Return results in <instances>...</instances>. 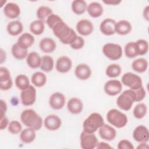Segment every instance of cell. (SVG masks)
I'll use <instances>...</instances> for the list:
<instances>
[{
	"instance_id": "11a10c76",
	"label": "cell",
	"mask_w": 149,
	"mask_h": 149,
	"mask_svg": "<svg viewBox=\"0 0 149 149\" xmlns=\"http://www.w3.org/2000/svg\"><path fill=\"white\" fill-rule=\"evenodd\" d=\"M149 146L147 144V143L146 142H142V143H140L138 146L137 147V149H147V148H148Z\"/></svg>"
},
{
	"instance_id": "d6986e66",
	"label": "cell",
	"mask_w": 149,
	"mask_h": 149,
	"mask_svg": "<svg viewBox=\"0 0 149 149\" xmlns=\"http://www.w3.org/2000/svg\"><path fill=\"white\" fill-rule=\"evenodd\" d=\"M3 13L9 19H16L20 14V9L17 3L8 2L3 8Z\"/></svg>"
},
{
	"instance_id": "ab89813d",
	"label": "cell",
	"mask_w": 149,
	"mask_h": 149,
	"mask_svg": "<svg viewBox=\"0 0 149 149\" xmlns=\"http://www.w3.org/2000/svg\"><path fill=\"white\" fill-rule=\"evenodd\" d=\"M8 129L9 133L12 134H17L22 130V126L17 120L11 121L8 126Z\"/></svg>"
},
{
	"instance_id": "836d02e7",
	"label": "cell",
	"mask_w": 149,
	"mask_h": 149,
	"mask_svg": "<svg viewBox=\"0 0 149 149\" xmlns=\"http://www.w3.org/2000/svg\"><path fill=\"white\" fill-rule=\"evenodd\" d=\"M11 52L13 56L19 60L24 59L28 55L27 49L21 48L17 43H15L12 45L11 48Z\"/></svg>"
},
{
	"instance_id": "c3c4849f",
	"label": "cell",
	"mask_w": 149,
	"mask_h": 149,
	"mask_svg": "<svg viewBox=\"0 0 149 149\" xmlns=\"http://www.w3.org/2000/svg\"><path fill=\"white\" fill-rule=\"evenodd\" d=\"M9 122L8 119L6 116H3L1 117V122H0V129L1 130L5 129L7 126H8Z\"/></svg>"
},
{
	"instance_id": "ba28073f",
	"label": "cell",
	"mask_w": 149,
	"mask_h": 149,
	"mask_svg": "<svg viewBox=\"0 0 149 149\" xmlns=\"http://www.w3.org/2000/svg\"><path fill=\"white\" fill-rule=\"evenodd\" d=\"M37 93L35 87L30 85L27 89L22 91L20 93V100L22 104L24 106H31L36 101Z\"/></svg>"
},
{
	"instance_id": "60d3db41",
	"label": "cell",
	"mask_w": 149,
	"mask_h": 149,
	"mask_svg": "<svg viewBox=\"0 0 149 149\" xmlns=\"http://www.w3.org/2000/svg\"><path fill=\"white\" fill-rule=\"evenodd\" d=\"M62 20H63L61 19V17L59 16H58V15L52 13L48 17V18L47 19L45 22H46L48 26L51 29H52L57 23H58Z\"/></svg>"
},
{
	"instance_id": "9c48e42d",
	"label": "cell",
	"mask_w": 149,
	"mask_h": 149,
	"mask_svg": "<svg viewBox=\"0 0 149 149\" xmlns=\"http://www.w3.org/2000/svg\"><path fill=\"white\" fill-rule=\"evenodd\" d=\"M104 90L107 95L115 96L121 93L122 90V84L118 80H109L105 83Z\"/></svg>"
},
{
	"instance_id": "816d5d0a",
	"label": "cell",
	"mask_w": 149,
	"mask_h": 149,
	"mask_svg": "<svg viewBox=\"0 0 149 149\" xmlns=\"http://www.w3.org/2000/svg\"><path fill=\"white\" fill-rule=\"evenodd\" d=\"M102 2L108 5H119L122 1L120 0H104Z\"/></svg>"
},
{
	"instance_id": "7bdbcfd3",
	"label": "cell",
	"mask_w": 149,
	"mask_h": 149,
	"mask_svg": "<svg viewBox=\"0 0 149 149\" xmlns=\"http://www.w3.org/2000/svg\"><path fill=\"white\" fill-rule=\"evenodd\" d=\"M12 79L10 73L8 68L1 66L0 67V82H3Z\"/></svg>"
},
{
	"instance_id": "f6af8a7d",
	"label": "cell",
	"mask_w": 149,
	"mask_h": 149,
	"mask_svg": "<svg viewBox=\"0 0 149 149\" xmlns=\"http://www.w3.org/2000/svg\"><path fill=\"white\" fill-rule=\"evenodd\" d=\"M117 148L118 149H133L134 146L130 141L123 139L119 141Z\"/></svg>"
},
{
	"instance_id": "f546056e",
	"label": "cell",
	"mask_w": 149,
	"mask_h": 149,
	"mask_svg": "<svg viewBox=\"0 0 149 149\" xmlns=\"http://www.w3.org/2000/svg\"><path fill=\"white\" fill-rule=\"evenodd\" d=\"M71 8L74 13L80 15L87 10V4L83 0H74L72 2Z\"/></svg>"
},
{
	"instance_id": "83f0119b",
	"label": "cell",
	"mask_w": 149,
	"mask_h": 149,
	"mask_svg": "<svg viewBox=\"0 0 149 149\" xmlns=\"http://www.w3.org/2000/svg\"><path fill=\"white\" fill-rule=\"evenodd\" d=\"M148 61L144 58H139L134 60L132 63V69L137 73H144L148 68Z\"/></svg>"
},
{
	"instance_id": "7a4b0ae2",
	"label": "cell",
	"mask_w": 149,
	"mask_h": 149,
	"mask_svg": "<svg viewBox=\"0 0 149 149\" xmlns=\"http://www.w3.org/2000/svg\"><path fill=\"white\" fill-rule=\"evenodd\" d=\"M104 124V119L100 113H91L83 122V131L88 133H94Z\"/></svg>"
},
{
	"instance_id": "484cf974",
	"label": "cell",
	"mask_w": 149,
	"mask_h": 149,
	"mask_svg": "<svg viewBox=\"0 0 149 149\" xmlns=\"http://www.w3.org/2000/svg\"><path fill=\"white\" fill-rule=\"evenodd\" d=\"M36 131L31 127H27L22 130L20 134V140L22 143L25 144L32 143L36 137Z\"/></svg>"
},
{
	"instance_id": "cb8c5ba5",
	"label": "cell",
	"mask_w": 149,
	"mask_h": 149,
	"mask_svg": "<svg viewBox=\"0 0 149 149\" xmlns=\"http://www.w3.org/2000/svg\"><path fill=\"white\" fill-rule=\"evenodd\" d=\"M87 11L91 17L97 18L102 15L104 9L100 3L98 2H92L87 5Z\"/></svg>"
},
{
	"instance_id": "b9f144b4",
	"label": "cell",
	"mask_w": 149,
	"mask_h": 149,
	"mask_svg": "<svg viewBox=\"0 0 149 149\" xmlns=\"http://www.w3.org/2000/svg\"><path fill=\"white\" fill-rule=\"evenodd\" d=\"M84 38L81 36H77L75 41L70 45V47L74 50H79L81 49L84 47Z\"/></svg>"
},
{
	"instance_id": "3957f363",
	"label": "cell",
	"mask_w": 149,
	"mask_h": 149,
	"mask_svg": "<svg viewBox=\"0 0 149 149\" xmlns=\"http://www.w3.org/2000/svg\"><path fill=\"white\" fill-rule=\"evenodd\" d=\"M136 102V94L134 90L127 89L123 91L116 100V104L123 111H129L133 103Z\"/></svg>"
},
{
	"instance_id": "f1b7e54d",
	"label": "cell",
	"mask_w": 149,
	"mask_h": 149,
	"mask_svg": "<svg viewBox=\"0 0 149 149\" xmlns=\"http://www.w3.org/2000/svg\"><path fill=\"white\" fill-rule=\"evenodd\" d=\"M47 76L41 72H36L34 73L31 77L32 84L37 87H43L47 83Z\"/></svg>"
},
{
	"instance_id": "52a82bcc",
	"label": "cell",
	"mask_w": 149,
	"mask_h": 149,
	"mask_svg": "<svg viewBox=\"0 0 149 149\" xmlns=\"http://www.w3.org/2000/svg\"><path fill=\"white\" fill-rule=\"evenodd\" d=\"M80 147L83 149L96 148L98 140L94 133H88L83 131L80 137Z\"/></svg>"
},
{
	"instance_id": "8d00e7d4",
	"label": "cell",
	"mask_w": 149,
	"mask_h": 149,
	"mask_svg": "<svg viewBox=\"0 0 149 149\" xmlns=\"http://www.w3.org/2000/svg\"><path fill=\"white\" fill-rule=\"evenodd\" d=\"M147 112V105L144 103H139L134 108L133 111V116L136 119H142L144 118Z\"/></svg>"
},
{
	"instance_id": "d4e9b609",
	"label": "cell",
	"mask_w": 149,
	"mask_h": 149,
	"mask_svg": "<svg viewBox=\"0 0 149 149\" xmlns=\"http://www.w3.org/2000/svg\"><path fill=\"white\" fill-rule=\"evenodd\" d=\"M8 34L12 36H17L21 34L23 30V26L19 20H16L9 22L6 26Z\"/></svg>"
},
{
	"instance_id": "5b68a950",
	"label": "cell",
	"mask_w": 149,
	"mask_h": 149,
	"mask_svg": "<svg viewBox=\"0 0 149 149\" xmlns=\"http://www.w3.org/2000/svg\"><path fill=\"white\" fill-rule=\"evenodd\" d=\"M121 83L131 90H137L143 86L141 78L132 72L124 73L121 78Z\"/></svg>"
},
{
	"instance_id": "1f68e13d",
	"label": "cell",
	"mask_w": 149,
	"mask_h": 149,
	"mask_svg": "<svg viewBox=\"0 0 149 149\" xmlns=\"http://www.w3.org/2000/svg\"><path fill=\"white\" fill-rule=\"evenodd\" d=\"M15 83L17 88L21 91H23L27 89L30 86L28 77L26 75L23 74H19L16 76L15 78Z\"/></svg>"
},
{
	"instance_id": "7402d4cb",
	"label": "cell",
	"mask_w": 149,
	"mask_h": 149,
	"mask_svg": "<svg viewBox=\"0 0 149 149\" xmlns=\"http://www.w3.org/2000/svg\"><path fill=\"white\" fill-rule=\"evenodd\" d=\"M34 41L35 38L32 34L29 33H24L18 38L16 43L21 48L27 49L34 43Z\"/></svg>"
},
{
	"instance_id": "4fadbf2b",
	"label": "cell",
	"mask_w": 149,
	"mask_h": 149,
	"mask_svg": "<svg viewBox=\"0 0 149 149\" xmlns=\"http://www.w3.org/2000/svg\"><path fill=\"white\" fill-rule=\"evenodd\" d=\"M62 125L61 118L54 114L49 115L46 116L44 120L45 127L51 131H55L59 129Z\"/></svg>"
},
{
	"instance_id": "7dc6e473",
	"label": "cell",
	"mask_w": 149,
	"mask_h": 149,
	"mask_svg": "<svg viewBox=\"0 0 149 149\" xmlns=\"http://www.w3.org/2000/svg\"><path fill=\"white\" fill-rule=\"evenodd\" d=\"M13 85L12 79H10L3 82H0V89L2 91H7L10 90Z\"/></svg>"
},
{
	"instance_id": "d590c367",
	"label": "cell",
	"mask_w": 149,
	"mask_h": 149,
	"mask_svg": "<svg viewBox=\"0 0 149 149\" xmlns=\"http://www.w3.org/2000/svg\"><path fill=\"white\" fill-rule=\"evenodd\" d=\"M126 56L129 58H133L139 55L137 46L135 42H129L127 43L124 48Z\"/></svg>"
},
{
	"instance_id": "5bb4252c",
	"label": "cell",
	"mask_w": 149,
	"mask_h": 149,
	"mask_svg": "<svg viewBox=\"0 0 149 149\" xmlns=\"http://www.w3.org/2000/svg\"><path fill=\"white\" fill-rule=\"evenodd\" d=\"M76 30L81 36H87L91 34L94 30L92 22L87 19H81L76 24Z\"/></svg>"
},
{
	"instance_id": "4316f807",
	"label": "cell",
	"mask_w": 149,
	"mask_h": 149,
	"mask_svg": "<svg viewBox=\"0 0 149 149\" xmlns=\"http://www.w3.org/2000/svg\"><path fill=\"white\" fill-rule=\"evenodd\" d=\"M26 58V63L27 65L31 69H37L40 67L41 63V57L40 55L33 51L28 54Z\"/></svg>"
},
{
	"instance_id": "9a60e30c",
	"label": "cell",
	"mask_w": 149,
	"mask_h": 149,
	"mask_svg": "<svg viewBox=\"0 0 149 149\" xmlns=\"http://www.w3.org/2000/svg\"><path fill=\"white\" fill-rule=\"evenodd\" d=\"M98 134L102 139L110 141L115 139L116 136V131L113 127L104 123L99 129Z\"/></svg>"
},
{
	"instance_id": "4dcf8cb0",
	"label": "cell",
	"mask_w": 149,
	"mask_h": 149,
	"mask_svg": "<svg viewBox=\"0 0 149 149\" xmlns=\"http://www.w3.org/2000/svg\"><path fill=\"white\" fill-rule=\"evenodd\" d=\"M54 66V61L49 55H44L41 57L40 69L45 72H49L52 70Z\"/></svg>"
},
{
	"instance_id": "f35d334b",
	"label": "cell",
	"mask_w": 149,
	"mask_h": 149,
	"mask_svg": "<svg viewBox=\"0 0 149 149\" xmlns=\"http://www.w3.org/2000/svg\"><path fill=\"white\" fill-rule=\"evenodd\" d=\"M136 44L137 46L139 55H146L148 51V43L143 39H140L136 41Z\"/></svg>"
},
{
	"instance_id": "603a6c76",
	"label": "cell",
	"mask_w": 149,
	"mask_h": 149,
	"mask_svg": "<svg viewBox=\"0 0 149 149\" xmlns=\"http://www.w3.org/2000/svg\"><path fill=\"white\" fill-rule=\"evenodd\" d=\"M131 23L126 20H121L116 23L115 33L120 36L128 34L132 31Z\"/></svg>"
},
{
	"instance_id": "f5cc1de1",
	"label": "cell",
	"mask_w": 149,
	"mask_h": 149,
	"mask_svg": "<svg viewBox=\"0 0 149 149\" xmlns=\"http://www.w3.org/2000/svg\"><path fill=\"white\" fill-rule=\"evenodd\" d=\"M1 56H0V62L1 64H2L3 62H5L6 59V54L5 51L3 50L2 48H1Z\"/></svg>"
},
{
	"instance_id": "bcb514c9",
	"label": "cell",
	"mask_w": 149,
	"mask_h": 149,
	"mask_svg": "<svg viewBox=\"0 0 149 149\" xmlns=\"http://www.w3.org/2000/svg\"><path fill=\"white\" fill-rule=\"evenodd\" d=\"M134 92L136 94V102H140L144 99L146 92L143 86L137 90H135Z\"/></svg>"
},
{
	"instance_id": "ee69618b",
	"label": "cell",
	"mask_w": 149,
	"mask_h": 149,
	"mask_svg": "<svg viewBox=\"0 0 149 149\" xmlns=\"http://www.w3.org/2000/svg\"><path fill=\"white\" fill-rule=\"evenodd\" d=\"M77 37V35L76 33L74 31L73 29L72 30L70 34L64 39L60 41L62 44H66V45H70L72 43H73L75 40L76 39Z\"/></svg>"
},
{
	"instance_id": "d6a6232c",
	"label": "cell",
	"mask_w": 149,
	"mask_h": 149,
	"mask_svg": "<svg viewBox=\"0 0 149 149\" xmlns=\"http://www.w3.org/2000/svg\"><path fill=\"white\" fill-rule=\"evenodd\" d=\"M30 31L34 35L39 36L44 33L45 25L44 22L40 20H36L32 22L30 24Z\"/></svg>"
},
{
	"instance_id": "ffe728a7",
	"label": "cell",
	"mask_w": 149,
	"mask_h": 149,
	"mask_svg": "<svg viewBox=\"0 0 149 149\" xmlns=\"http://www.w3.org/2000/svg\"><path fill=\"white\" fill-rule=\"evenodd\" d=\"M67 108L72 114H79L81 112L83 108V104L81 100L77 97L69 99L67 102Z\"/></svg>"
},
{
	"instance_id": "8fae6325",
	"label": "cell",
	"mask_w": 149,
	"mask_h": 149,
	"mask_svg": "<svg viewBox=\"0 0 149 149\" xmlns=\"http://www.w3.org/2000/svg\"><path fill=\"white\" fill-rule=\"evenodd\" d=\"M65 101V97L62 93L55 92L50 96L49 104L51 108L55 110H59L64 107Z\"/></svg>"
},
{
	"instance_id": "2e32d148",
	"label": "cell",
	"mask_w": 149,
	"mask_h": 149,
	"mask_svg": "<svg viewBox=\"0 0 149 149\" xmlns=\"http://www.w3.org/2000/svg\"><path fill=\"white\" fill-rule=\"evenodd\" d=\"M115 20L107 18L102 20L100 25V31L105 36H112L115 33Z\"/></svg>"
},
{
	"instance_id": "74e56055",
	"label": "cell",
	"mask_w": 149,
	"mask_h": 149,
	"mask_svg": "<svg viewBox=\"0 0 149 149\" xmlns=\"http://www.w3.org/2000/svg\"><path fill=\"white\" fill-rule=\"evenodd\" d=\"M37 16L38 20L42 22L46 21L48 17L53 13L52 9L47 6H41L37 10Z\"/></svg>"
},
{
	"instance_id": "681fc988",
	"label": "cell",
	"mask_w": 149,
	"mask_h": 149,
	"mask_svg": "<svg viewBox=\"0 0 149 149\" xmlns=\"http://www.w3.org/2000/svg\"><path fill=\"white\" fill-rule=\"evenodd\" d=\"M7 111V105L5 101L1 100V117L5 116V113Z\"/></svg>"
},
{
	"instance_id": "e575fe53",
	"label": "cell",
	"mask_w": 149,
	"mask_h": 149,
	"mask_svg": "<svg viewBox=\"0 0 149 149\" xmlns=\"http://www.w3.org/2000/svg\"><path fill=\"white\" fill-rule=\"evenodd\" d=\"M122 72L120 66L116 63L109 65L105 70L106 75L110 78H115L118 77Z\"/></svg>"
},
{
	"instance_id": "44dd1931",
	"label": "cell",
	"mask_w": 149,
	"mask_h": 149,
	"mask_svg": "<svg viewBox=\"0 0 149 149\" xmlns=\"http://www.w3.org/2000/svg\"><path fill=\"white\" fill-rule=\"evenodd\" d=\"M39 47L41 51L44 53H52L55 50L56 44L53 39L45 37L40 41Z\"/></svg>"
},
{
	"instance_id": "30bf717a",
	"label": "cell",
	"mask_w": 149,
	"mask_h": 149,
	"mask_svg": "<svg viewBox=\"0 0 149 149\" xmlns=\"http://www.w3.org/2000/svg\"><path fill=\"white\" fill-rule=\"evenodd\" d=\"M53 33L59 41L65 38L70 33L72 29L70 28L63 20L57 23L52 29Z\"/></svg>"
},
{
	"instance_id": "277c9868",
	"label": "cell",
	"mask_w": 149,
	"mask_h": 149,
	"mask_svg": "<svg viewBox=\"0 0 149 149\" xmlns=\"http://www.w3.org/2000/svg\"><path fill=\"white\" fill-rule=\"evenodd\" d=\"M107 120L116 128L124 127L127 123L128 119L126 114L117 109H111L107 113Z\"/></svg>"
},
{
	"instance_id": "e0dca14e",
	"label": "cell",
	"mask_w": 149,
	"mask_h": 149,
	"mask_svg": "<svg viewBox=\"0 0 149 149\" xmlns=\"http://www.w3.org/2000/svg\"><path fill=\"white\" fill-rule=\"evenodd\" d=\"M72 67V60L66 56H62L58 58L56 62V69L61 73L68 72Z\"/></svg>"
},
{
	"instance_id": "7c38bea8",
	"label": "cell",
	"mask_w": 149,
	"mask_h": 149,
	"mask_svg": "<svg viewBox=\"0 0 149 149\" xmlns=\"http://www.w3.org/2000/svg\"><path fill=\"white\" fill-rule=\"evenodd\" d=\"M133 138L139 143H147L149 140V132L147 127L142 125L137 126L133 132Z\"/></svg>"
},
{
	"instance_id": "6da1fadb",
	"label": "cell",
	"mask_w": 149,
	"mask_h": 149,
	"mask_svg": "<svg viewBox=\"0 0 149 149\" xmlns=\"http://www.w3.org/2000/svg\"><path fill=\"white\" fill-rule=\"evenodd\" d=\"M20 120L24 126L35 130H39L43 123L42 118L32 109H26L22 111L20 115Z\"/></svg>"
},
{
	"instance_id": "f907efd6",
	"label": "cell",
	"mask_w": 149,
	"mask_h": 149,
	"mask_svg": "<svg viewBox=\"0 0 149 149\" xmlns=\"http://www.w3.org/2000/svg\"><path fill=\"white\" fill-rule=\"evenodd\" d=\"M96 148L97 149H108V148H112L113 147L106 142L101 141L98 143Z\"/></svg>"
},
{
	"instance_id": "db71d44e",
	"label": "cell",
	"mask_w": 149,
	"mask_h": 149,
	"mask_svg": "<svg viewBox=\"0 0 149 149\" xmlns=\"http://www.w3.org/2000/svg\"><path fill=\"white\" fill-rule=\"evenodd\" d=\"M143 17L144 18L148 21L149 20V10H148V6H146L144 8V10H143Z\"/></svg>"
},
{
	"instance_id": "8992f818",
	"label": "cell",
	"mask_w": 149,
	"mask_h": 149,
	"mask_svg": "<svg viewBox=\"0 0 149 149\" xmlns=\"http://www.w3.org/2000/svg\"><path fill=\"white\" fill-rule=\"evenodd\" d=\"M104 55L111 61L119 59L122 56V48L121 46L115 43H107L102 47Z\"/></svg>"
},
{
	"instance_id": "ac0fdd59",
	"label": "cell",
	"mask_w": 149,
	"mask_h": 149,
	"mask_svg": "<svg viewBox=\"0 0 149 149\" xmlns=\"http://www.w3.org/2000/svg\"><path fill=\"white\" fill-rule=\"evenodd\" d=\"M74 74L76 77L81 80L88 79L91 75L90 67L86 63H80L75 68Z\"/></svg>"
}]
</instances>
